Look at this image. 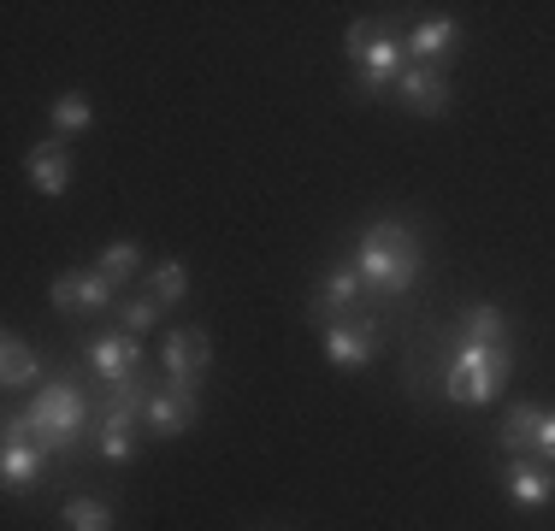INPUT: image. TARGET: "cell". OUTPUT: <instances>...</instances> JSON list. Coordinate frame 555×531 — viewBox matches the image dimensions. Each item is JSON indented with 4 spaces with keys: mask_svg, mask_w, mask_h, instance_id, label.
Returning a JSON list of instances; mask_svg holds the SVG:
<instances>
[{
    "mask_svg": "<svg viewBox=\"0 0 555 531\" xmlns=\"http://www.w3.org/2000/svg\"><path fill=\"white\" fill-rule=\"evenodd\" d=\"M461 342H473V349H508V319H502V308L473 301V308L461 313Z\"/></svg>",
    "mask_w": 555,
    "mask_h": 531,
    "instance_id": "e0dca14e",
    "label": "cell"
},
{
    "mask_svg": "<svg viewBox=\"0 0 555 531\" xmlns=\"http://www.w3.org/2000/svg\"><path fill=\"white\" fill-rule=\"evenodd\" d=\"M0 431H7V443H42L60 467H72L83 455V443H95V396H83L77 372L60 366L30 396V407H12Z\"/></svg>",
    "mask_w": 555,
    "mask_h": 531,
    "instance_id": "6da1fadb",
    "label": "cell"
},
{
    "mask_svg": "<svg viewBox=\"0 0 555 531\" xmlns=\"http://www.w3.org/2000/svg\"><path fill=\"white\" fill-rule=\"evenodd\" d=\"M48 296H54V313H65V319H77V313H113L118 308V289L101 272H60Z\"/></svg>",
    "mask_w": 555,
    "mask_h": 531,
    "instance_id": "9c48e42d",
    "label": "cell"
},
{
    "mask_svg": "<svg viewBox=\"0 0 555 531\" xmlns=\"http://www.w3.org/2000/svg\"><path fill=\"white\" fill-rule=\"evenodd\" d=\"M89 372H95V384H118V378H137L142 366H149V354H142V342L130 337V331H101V337H89Z\"/></svg>",
    "mask_w": 555,
    "mask_h": 531,
    "instance_id": "ba28073f",
    "label": "cell"
},
{
    "mask_svg": "<svg viewBox=\"0 0 555 531\" xmlns=\"http://www.w3.org/2000/svg\"><path fill=\"white\" fill-rule=\"evenodd\" d=\"M378 337H385V325L378 319H366V313H349V319H337V325H325V361L332 366H366L378 354Z\"/></svg>",
    "mask_w": 555,
    "mask_h": 531,
    "instance_id": "52a82bcc",
    "label": "cell"
},
{
    "mask_svg": "<svg viewBox=\"0 0 555 531\" xmlns=\"http://www.w3.org/2000/svg\"><path fill=\"white\" fill-rule=\"evenodd\" d=\"M502 490H508V502H520V508H544V502H555V467L538 455H514L508 467H502Z\"/></svg>",
    "mask_w": 555,
    "mask_h": 531,
    "instance_id": "8fae6325",
    "label": "cell"
},
{
    "mask_svg": "<svg viewBox=\"0 0 555 531\" xmlns=\"http://www.w3.org/2000/svg\"><path fill=\"white\" fill-rule=\"evenodd\" d=\"M508 372H514V349H473V342H461L443 366V396L461 407H485Z\"/></svg>",
    "mask_w": 555,
    "mask_h": 531,
    "instance_id": "277c9868",
    "label": "cell"
},
{
    "mask_svg": "<svg viewBox=\"0 0 555 531\" xmlns=\"http://www.w3.org/2000/svg\"><path fill=\"white\" fill-rule=\"evenodd\" d=\"M36 378H42V354H36L18 331H7V337H0V384H7V390H24V384H36Z\"/></svg>",
    "mask_w": 555,
    "mask_h": 531,
    "instance_id": "2e32d148",
    "label": "cell"
},
{
    "mask_svg": "<svg viewBox=\"0 0 555 531\" xmlns=\"http://www.w3.org/2000/svg\"><path fill=\"white\" fill-rule=\"evenodd\" d=\"M361 296H366L361 272H354V266H332V272H325L320 284H313V301H308V313L320 319V325H337V319L361 313Z\"/></svg>",
    "mask_w": 555,
    "mask_h": 531,
    "instance_id": "30bf717a",
    "label": "cell"
},
{
    "mask_svg": "<svg viewBox=\"0 0 555 531\" xmlns=\"http://www.w3.org/2000/svg\"><path fill=\"white\" fill-rule=\"evenodd\" d=\"M54 467V455H48L42 443H7V455H0V478H7L12 496H24V490H36Z\"/></svg>",
    "mask_w": 555,
    "mask_h": 531,
    "instance_id": "5bb4252c",
    "label": "cell"
},
{
    "mask_svg": "<svg viewBox=\"0 0 555 531\" xmlns=\"http://www.w3.org/2000/svg\"><path fill=\"white\" fill-rule=\"evenodd\" d=\"M183 296H190V272H183L178 260L154 266V272H149V301H154V308H178Z\"/></svg>",
    "mask_w": 555,
    "mask_h": 531,
    "instance_id": "ffe728a7",
    "label": "cell"
},
{
    "mask_svg": "<svg viewBox=\"0 0 555 531\" xmlns=\"http://www.w3.org/2000/svg\"><path fill=\"white\" fill-rule=\"evenodd\" d=\"M137 266H142V248H137V243H107V248H101V266H95V272L107 277L118 296H125L130 277H137Z\"/></svg>",
    "mask_w": 555,
    "mask_h": 531,
    "instance_id": "d6986e66",
    "label": "cell"
},
{
    "mask_svg": "<svg viewBox=\"0 0 555 531\" xmlns=\"http://www.w3.org/2000/svg\"><path fill=\"white\" fill-rule=\"evenodd\" d=\"M113 319H118V331H130V337H149L154 319H160V308H154L149 296H130V301H118V308H113Z\"/></svg>",
    "mask_w": 555,
    "mask_h": 531,
    "instance_id": "7402d4cb",
    "label": "cell"
},
{
    "mask_svg": "<svg viewBox=\"0 0 555 531\" xmlns=\"http://www.w3.org/2000/svg\"><path fill=\"white\" fill-rule=\"evenodd\" d=\"M354 272H361V284L373 289V296H408L420 277V236L408 231V224L396 219H378L361 231V243H354Z\"/></svg>",
    "mask_w": 555,
    "mask_h": 531,
    "instance_id": "7a4b0ae2",
    "label": "cell"
},
{
    "mask_svg": "<svg viewBox=\"0 0 555 531\" xmlns=\"http://www.w3.org/2000/svg\"><path fill=\"white\" fill-rule=\"evenodd\" d=\"M349 60H354V89L361 95H390L396 89V77L408 72V48H402V36L390 30L385 18H354L349 24Z\"/></svg>",
    "mask_w": 555,
    "mask_h": 531,
    "instance_id": "3957f363",
    "label": "cell"
},
{
    "mask_svg": "<svg viewBox=\"0 0 555 531\" xmlns=\"http://www.w3.org/2000/svg\"><path fill=\"white\" fill-rule=\"evenodd\" d=\"M538 419H544V407H538V402H514V407H508V419H502V431H496V443L508 449V461H514V455H532Z\"/></svg>",
    "mask_w": 555,
    "mask_h": 531,
    "instance_id": "ac0fdd59",
    "label": "cell"
},
{
    "mask_svg": "<svg viewBox=\"0 0 555 531\" xmlns=\"http://www.w3.org/2000/svg\"><path fill=\"white\" fill-rule=\"evenodd\" d=\"M65 531H113V508L101 496H72L65 502Z\"/></svg>",
    "mask_w": 555,
    "mask_h": 531,
    "instance_id": "44dd1931",
    "label": "cell"
},
{
    "mask_svg": "<svg viewBox=\"0 0 555 531\" xmlns=\"http://www.w3.org/2000/svg\"><path fill=\"white\" fill-rule=\"evenodd\" d=\"M455 42H461V24L455 18H426V24H414V30L402 36L408 65H443Z\"/></svg>",
    "mask_w": 555,
    "mask_h": 531,
    "instance_id": "4fadbf2b",
    "label": "cell"
},
{
    "mask_svg": "<svg viewBox=\"0 0 555 531\" xmlns=\"http://www.w3.org/2000/svg\"><path fill=\"white\" fill-rule=\"evenodd\" d=\"M532 455L555 467V414H550V407H544V419H538V443H532Z\"/></svg>",
    "mask_w": 555,
    "mask_h": 531,
    "instance_id": "cb8c5ba5",
    "label": "cell"
},
{
    "mask_svg": "<svg viewBox=\"0 0 555 531\" xmlns=\"http://www.w3.org/2000/svg\"><path fill=\"white\" fill-rule=\"evenodd\" d=\"M207 366H214V342H207L202 325L166 331V342H160V372H166L171 384H190V390H202Z\"/></svg>",
    "mask_w": 555,
    "mask_h": 531,
    "instance_id": "8992f818",
    "label": "cell"
},
{
    "mask_svg": "<svg viewBox=\"0 0 555 531\" xmlns=\"http://www.w3.org/2000/svg\"><path fill=\"white\" fill-rule=\"evenodd\" d=\"M24 171H30V183L42 195H65V183H72V148H65L60 137L36 142L30 159H24Z\"/></svg>",
    "mask_w": 555,
    "mask_h": 531,
    "instance_id": "9a60e30c",
    "label": "cell"
},
{
    "mask_svg": "<svg viewBox=\"0 0 555 531\" xmlns=\"http://www.w3.org/2000/svg\"><path fill=\"white\" fill-rule=\"evenodd\" d=\"M95 125V106H89L83 89H72V95L54 101V130H89Z\"/></svg>",
    "mask_w": 555,
    "mask_h": 531,
    "instance_id": "603a6c76",
    "label": "cell"
},
{
    "mask_svg": "<svg viewBox=\"0 0 555 531\" xmlns=\"http://www.w3.org/2000/svg\"><path fill=\"white\" fill-rule=\"evenodd\" d=\"M202 419V390H190V384H171L166 372H160V384H154V396H149V437H166V443H178L190 425Z\"/></svg>",
    "mask_w": 555,
    "mask_h": 531,
    "instance_id": "5b68a950",
    "label": "cell"
},
{
    "mask_svg": "<svg viewBox=\"0 0 555 531\" xmlns=\"http://www.w3.org/2000/svg\"><path fill=\"white\" fill-rule=\"evenodd\" d=\"M396 95L408 101V113L438 118L449 106V72H443V65H408V72L396 77Z\"/></svg>",
    "mask_w": 555,
    "mask_h": 531,
    "instance_id": "7c38bea8",
    "label": "cell"
}]
</instances>
